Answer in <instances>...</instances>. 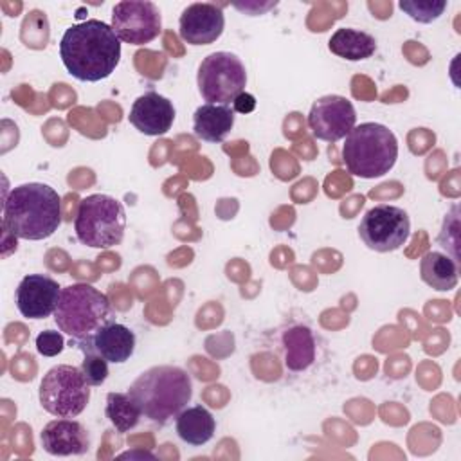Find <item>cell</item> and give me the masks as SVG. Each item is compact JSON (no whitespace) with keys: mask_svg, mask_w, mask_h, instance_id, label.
<instances>
[{"mask_svg":"<svg viewBox=\"0 0 461 461\" xmlns=\"http://www.w3.org/2000/svg\"><path fill=\"white\" fill-rule=\"evenodd\" d=\"M59 58L67 72L83 83L112 76L121 59V40L101 20L70 25L59 40Z\"/></svg>","mask_w":461,"mask_h":461,"instance_id":"obj_1","label":"cell"},{"mask_svg":"<svg viewBox=\"0 0 461 461\" xmlns=\"http://www.w3.org/2000/svg\"><path fill=\"white\" fill-rule=\"evenodd\" d=\"M61 225V198L47 184L27 182L13 187L2 203V229L13 238L40 241Z\"/></svg>","mask_w":461,"mask_h":461,"instance_id":"obj_2","label":"cell"},{"mask_svg":"<svg viewBox=\"0 0 461 461\" xmlns=\"http://www.w3.org/2000/svg\"><path fill=\"white\" fill-rule=\"evenodd\" d=\"M128 393L139 403L144 418L166 423L187 407L193 384L187 371L178 366H153L135 378Z\"/></svg>","mask_w":461,"mask_h":461,"instance_id":"obj_3","label":"cell"},{"mask_svg":"<svg viewBox=\"0 0 461 461\" xmlns=\"http://www.w3.org/2000/svg\"><path fill=\"white\" fill-rule=\"evenodd\" d=\"M398 158L396 135L380 122L355 126L342 146V162L360 178H378L389 173Z\"/></svg>","mask_w":461,"mask_h":461,"instance_id":"obj_4","label":"cell"},{"mask_svg":"<svg viewBox=\"0 0 461 461\" xmlns=\"http://www.w3.org/2000/svg\"><path fill=\"white\" fill-rule=\"evenodd\" d=\"M108 315L110 301L101 290L88 283H74L61 288L54 322L59 331L81 342L108 322Z\"/></svg>","mask_w":461,"mask_h":461,"instance_id":"obj_5","label":"cell"},{"mask_svg":"<svg viewBox=\"0 0 461 461\" xmlns=\"http://www.w3.org/2000/svg\"><path fill=\"white\" fill-rule=\"evenodd\" d=\"M74 230L79 243L86 247H115L124 238L126 211L122 203L110 194H88L77 205Z\"/></svg>","mask_w":461,"mask_h":461,"instance_id":"obj_6","label":"cell"},{"mask_svg":"<svg viewBox=\"0 0 461 461\" xmlns=\"http://www.w3.org/2000/svg\"><path fill=\"white\" fill-rule=\"evenodd\" d=\"M38 396L49 414L56 418H76L88 405L90 384L79 367L58 364L43 375Z\"/></svg>","mask_w":461,"mask_h":461,"instance_id":"obj_7","label":"cell"},{"mask_svg":"<svg viewBox=\"0 0 461 461\" xmlns=\"http://www.w3.org/2000/svg\"><path fill=\"white\" fill-rule=\"evenodd\" d=\"M196 83L203 101L230 104L241 92H245L247 70L236 54L218 50L202 59Z\"/></svg>","mask_w":461,"mask_h":461,"instance_id":"obj_8","label":"cell"},{"mask_svg":"<svg viewBox=\"0 0 461 461\" xmlns=\"http://www.w3.org/2000/svg\"><path fill=\"white\" fill-rule=\"evenodd\" d=\"M411 234L409 214L396 205L378 203L366 211L358 225L364 245L376 252L398 250Z\"/></svg>","mask_w":461,"mask_h":461,"instance_id":"obj_9","label":"cell"},{"mask_svg":"<svg viewBox=\"0 0 461 461\" xmlns=\"http://www.w3.org/2000/svg\"><path fill=\"white\" fill-rule=\"evenodd\" d=\"M115 36L130 45H146L162 31L160 11L148 0H122L112 9V23Z\"/></svg>","mask_w":461,"mask_h":461,"instance_id":"obj_10","label":"cell"},{"mask_svg":"<svg viewBox=\"0 0 461 461\" xmlns=\"http://www.w3.org/2000/svg\"><path fill=\"white\" fill-rule=\"evenodd\" d=\"M357 124V112L353 103L344 95L319 97L308 113V128L319 140L337 142L344 139Z\"/></svg>","mask_w":461,"mask_h":461,"instance_id":"obj_11","label":"cell"},{"mask_svg":"<svg viewBox=\"0 0 461 461\" xmlns=\"http://www.w3.org/2000/svg\"><path fill=\"white\" fill-rule=\"evenodd\" d=\"M61 288L47 274H29L16 286V308L25 319H45L54 313Z\"/></svg>","mask_w":461,"mask_h":461,"instance_id":"obj_12","label":"cell"},{"mask_svg":"<svg viewBox=\"0 0 461 461\" xmlns=\"http://www.w3.org/2000/svg\"><path fill=\"white\" fill-rule=\"evenodd\" d=\"M225 27L223 11L211 2L187 5L178 20V34L189 45H209L216 41Z\"/></svg>","mask_w":461,"mask_h":461,"instance_id":"obj_13","label":"cell"},{"mask_svg":"<svg viewBox=\"0 0 461 461\" xmlns=\"http://www.w3.org/2000/svg\"><path fill=\"white\" fill-rule=\"evenodd\" d=\"M77 348L83 353H95L108 362L122 364L133 355L135 335L128 326L108 321L94 335L77 342Z\"/></svg>","mask_w":461,"mask_h":461,"instance_id":"obj_14","label":"cell"},{"mask_svg":"<svg viewBox=\"0 0 461 461\" xmlns=\"http://www.w3.org/2000/svg\"><path fill=\"white\" fill-rule=\"evenodd\" d=\"M175 115V106L167 97L157 92H146L133 101L128 121L140 133L158 137L171 130Z\"/></svg>","mask_w":461,"mask_h":461,"instance_id":"obj_15","label":"cell"},{"mask_svg":"<svg viewBox=\"0 0 461 461\" xmlns=\"http://www.w3.org/2000/svg\"><path fill=\"white\" fill-rule=\"evenodd\" d=\"M41 447L50 456H81L88 452L90 439L83 423L72 418L49 421L40 434Z\"/></svg>","mask_w":461,"mask_h":461,"instance_id":"obj_16","label":"cell"},{"mask_svg":"<svg viewBox=\"0 0 461 461\" xmlns=\"http://www.w3.org/2000/svg\"><path fill=\"white\" fill-rule=\"evenodd\" d=\"M234 126V110L229 104L205 103L194 110L193 131L200 140L221 142Z\"/></svg>","mask_w":461,"mask_h":461,"instance_id":"obj_17","label":"cell"},{"mask_svg":"<svg viewBox=\"0 0 461 461\" xmlns=\"http://www.w3.org/2000/svg\"><path fill=\"white\" fill-rule=\"evenodd\" d=\"M175 429L182 441L193 447H200L212 439L216 430V421L205 407L193 405V407L182 409L176 414Z\"/></svg>","mask_w":461,"mask_h":461,"instance_id":"obj_18","label":"cell"},{"mask_svg":"<svg viewBox=\"0 0 461 461\" xmlns=\"http://www.w3.org/2000/svg\"><path fill=\"white\" fill-rule=\"evenodd\" d=\"M283 349L286 369L299 373L308 369L315 360V339L310 328L297 324L283 331Z\"/></svg>","mask_w":461,"mask_h":461,"instance_id":"obj_19","label":"cell"},{"mask_svg":"<svg viewBox=\"0 0 461 461\" xmlns=\"http://www.w3.org/2000/svg\"><path fill=\"white\" fill-rule=\"evenodd\" d=\"M328 47L339 58H344L348 61H360L375 54L376 40L366 31L340 27L331 34Z\"/></svg>","mask_w":461,"mask_h":461,"instance_id":"obj_20","label":"cell"},{"mask_svg":"<svg viewBox=\"0 0 461 461\" xmlns=\"http://www.w3.org/2000/svg\"><path fill=\"white\" fill-rule=\"evenodd\" d=\"M420 276L423 283H427L430 288L439 292H448L456 288L459 279L457 261H454V258L443 252L430 250L423 254L420 261Z\"/></svg>","mask_w":461,"mask_h":461,"instance_id":"obj_21","label":"cell"},{"mask_svg":"<svg viewBox=\"0 0 461 461\" xmlns=\"http://www.w3.org/2000/svg\"><path fill=\"white\" fill-rule=\"evenodd\" d=\"M104 412L117 432L131 430L142 416L139 403L130 393H108Z\"/></svg>","mask_w":461,"mask_h":461,"instance_id":"obj_22","label":"cell"},{"mask_svg":"<svg viewBox=\"0 0 461 461\" xmlns=\"http://www.w3.org/2000/svg\"><path fill=\"white\" fill-rule=\"evenodd\" d=\"M398 7L418 23H430L438 20L447 9V2L436 0H402Z\"/></svg>","mask_w":461,"mask_h":461,"instance_id":"obj_23","label":"cell"},{"mask_svg":"<svg viewBox=\"0 0 461 461\" xmlns=\"http://www.w3.org/2000/svg\"><path fill=\"white\" fill-rule=\"evenodd\" d=\"M85 380L90 384V387L101 385L108 376V360L95 353H85L83 362L79 366Z\"/></svg>","mask_w":461,"mask_h":461,"instance_id":"obj_24","label":"cell"},{"mask_svg":"<svg viewBox=\"0 0 461 461\" xmlns=\"http://www.w3.org/2000/svg\"><path fill=\"white\" fill-rule=\"evenodd\" d=\"M63 348H65V339L61 331L45 330L36 337V349L43 357H56L63 351Z\"/></svg>","mask_w":461,"mask_h":461,"instance_id":"obj_25","label":"cell"},{"mask_svg":"<svg viewBox=\"0 0 461 461\" xmlns=\"http://www.w3.org/2000/svg\"><path fill=\"white\" fill-rule=\"evenodd\" d=\"M457 229H459V223H457V207H454V209H452V214H448V216L445 218V221H443V227H441V232H439V236H438V241H439V245H441L443 249L454 247V258H456V261H457V250H456V247H457V236H459Z\"/></svg>","mask_w":461,"mask_h":461,"instance_id":"obj_26","label":"cell"},{"mask_svg":"<svg viewBox=\"0 0 461 461\" xmlns=\"http://www.w3.org/2000/svg\"><path fill=\"white\" fill-rule=\"evenodd\" d=\"M232 103H234V110L240 113H250L256 108V97L249 92H241Z\"/></svg>","mask_w":461,"mask_h":461,"instance_id":"obj_27","label":"cell"}]
</instances>
